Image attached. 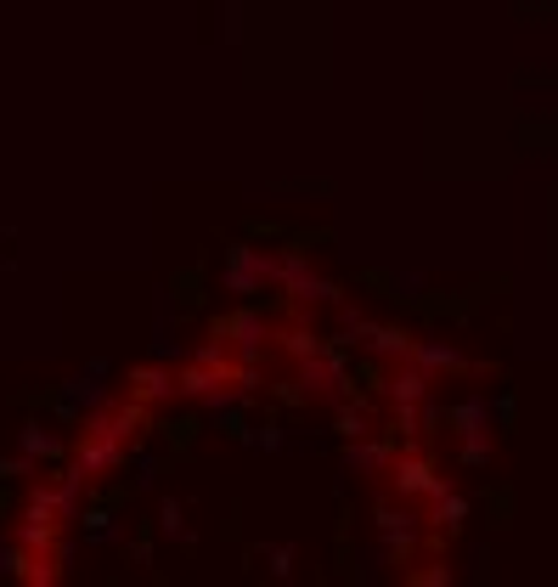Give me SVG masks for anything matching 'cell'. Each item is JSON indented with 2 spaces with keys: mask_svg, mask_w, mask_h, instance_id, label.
<instances>
[{
  "mask_svg": "<svg viewBox=\"0 0 558 587\" xmlns=\"http://www.w3.org/2000/svg\"><path fill=\"white\" fill-rule=\"evenodd\" d=\"M164 390H170V379H164L158 367H147V373H136V401H158V396H164Z\"/></svg>",
  "mask_w": 558,
  "mask_h": 587,
  "instance_id": "obj_1",
  "label": "cell"
},
{
  "mask_svg": "<svg viewBox=\"0 0 558 587\" xmlns=\"http://www.w3.org/2000/svg\"><path fill=\"white\" fill-rule=\"evenodd\" d=\"M23 446H29V452H46V458H57V441H51V435H23Z\"/></svg>",
  "mask_w": 558,
  "mask_h": 587,
  "instance_id": "obj_2",
  "label": "cell"
}]
</instances>
